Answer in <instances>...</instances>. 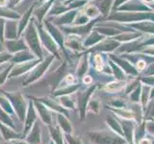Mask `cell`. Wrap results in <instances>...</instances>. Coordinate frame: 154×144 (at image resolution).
<instances>
[{
    "label": "cell",
    "instance_id": "3",
    "mask_svg": "<svg viewBox=\"0 0 154 144\" xmlns=\"http://www.w3.org/2000/svg\"><path fill=\"white\" fill-rule=\"evenodd\" d=\"M35 120H36L35 110H34L33 107L30 105V109L28 110V113H27V117H26V121H25V126H24V134H25V136L31 130L33 125L35 124Z\"/></svg>",
    "mask_w": 154,
    "mask_h": 144
},
{
    "label": "cell",
    "instance_id": "4",
    "mask_svg": "<svg viewBox=\"0 0 154 144\" xmlns=\"http://www.w3.org/2000/svg\"><path fill=\"white\" fill-rule=\"evenodd\" d=\"M38 112H40V116L42 118V120L45 124H50V115L48 114V112H46V109L45 107H43V106H38Z\"/></svg>",
    "mask_w": 154,
    "mask_h": 144
},
{
    "label": "cell",
    "instance_id": "15",
    "mask_svg": "<svg viewBox=\"0 0 154 144\" xmlns=\"http://www.w3.org/2000/svg\"><path fill=\"white\" fill-rule=\"evenodd\" d=\"M146 2H151V1H153V0H144Z\"/></svg>",
    "mask_w": 154,
    "mask_h": 144
},
{
    "label": "cell",
    "instance_id": "7",
    "mask_svg": "<svg viewBox=\"0 0 154 144\" xmlns=\"http://www.w3.org/2000/svg\"><path fill=\"white\" fill-rule=\"evenodd\" d=\"M11 142L13 144H30V143H28L27 141H23V140H21V139H19V138L14 139V140H12Z\"/></svg>",
    "mask_w": 154,
    "mask_h": 144
},
{
    "label": "cell",
    "instance_id": "5",
    "mask_svg": "<svg viewBox=\"0 0 154 144\" xmlns=\"http://www.w3.org/2000/svg\"><path fill=\"white\" fill-rule=\"evenodd\" d=\"M124 84L123 83H112V84H109L107 86H106V89L108 90H119V89H122L123 88Z\"/></svg>",
    "mask_w": 154,
    "mask_h": 144
},
{
    "label": "cell",
    "instance_id": "10",
    "mask_svg": "<svg viewBox=\"0 0 154 144\" xmlns=\"http://www.w3.org/2000/svg\"><path fill=\"white\" fill-rule=\"evenodd\" d=\"M83 81H84V83H85V84H90L91 82V78L90 76H87V77H85Z\"/></svg>",
    "mask_w": 154,
    "mask_h": 144
},
{
    "label": "cell",
    "instance_id": "13",
    "mask_svg": "<svg viewBox=\"0 0 154 144\" xmlns=\"http://www.w3.org/2000/svg\"><path fill=\"white\" fill-rule=\"evenodd\" d=\"M96 69H97L98 71L102 70V64H97V66H96Z\"/></svg>",
    "mask_w": 154,
    "mask_h": 144
},
{
    "label": "cell",
    "instance_id": "9",
    "mask_svg": "<svg viewBox=\"0 0 154 144\" xmlns=\"http://www.w3.org/2000/svg\"><path fill=\"white\" fill-rule=\"evenodd\" d=\"M94 59H95V62H96V64H102V62H101V58H100L99 55H96Z\"/></svg>",
    "mask_w": 154,
    "mask_h": 144
},
{
    "label": "cell",
    "instance_id": "1",
    "mask_svg": "<svg viewBox=\"0 0 154 144\" xmlns=\"http://www.w3.org/2000/svg\"><path fill=\"white\" fill-rule=\"evenodd\" d=\"M26 141L30 144H38L41 141V128L38 123H35L29 131L26 136Z\"/></svg>",
    "mask_w": 154,
    "mask_h": 144
},
{
    "label": "cell",
    "instance_id": "14",
    "mask_svg": "<svg viewBox=\"0 0 154 144\" xmlns=\"http://www.w3.org/2000/svg\"><path fill=\"white\" fill-rule=\"evenodd\" d=\"M6 3V0H0V5H4Z\"/></svg>",
    "mask_w": 154,
    "mask_h": 144
},
{
    "label": "cell",
    "instance_id": "2",
    "mask_svg": "<svg viewBox=\"0 0 154 144\" xmlns=\"http://www.w3.org/2000/svg\"><path fill=\"white\" fill-rule=\"evenodd\" d=\"M0 133H1L2 137L7 141H12L14 139L19 138V136L16 133V131H14V129L1 122H0Z\"/></svg>",
    "mask_w": 154,
    "mask_h": 144
},
{
    "label": "cell",
    "instance_id": "17",
    "mask_svg": "<svg viewBox=\"0 0 154 144\" xmlns=\"http://www.w3.org/2000/svg\"><path fill=\"white\" fill-rule=\"evenodd\" d=\"M50 144H54V143H50Z\"/></svg>",
    "mask_w": 154,
    "mask_h": 144
},
{
    "label": "cell",
    "instance_id": "6",
    "mask_svg": "<svg viewBox=\"0 0 154 144\" xmlns=\"http://www.w3.org/2000/svg\"><path fill=\"white\" fill-rule=\"evenodd\" d=\"M50 134H51V136L53 137V140H54L57 144H61L60 140H59V137H60V133L58 130L56 129H53L50 128Z\"/></svg>",
    "mask_w": 154,
    "mask_h": 144
},
{
    "label": "cell",
    "instance_id": "16",
    "mask_svg": "<svg viewBox=\"0 0 154 144\" xmlns=\"http://www.w3.org/2000/svg\"><path fill=\"white\" fill-rule=\"evenodd\" d=\"M5 144H13V143H12L11 141H9V142H7V143H5Z\"/></svg>",
    "mask_w": 154,
    "mask_h": 144
},
{
    "label": "cell",
    "instance_id": "11",
    "mask_svg": "<svg viewBox=\"0 0 154 144\" xmlns=\"http://www.w3.org/2000/svg\"><path fill=\"white\" fill-rule=\"evenodd\" d=\"M73 81H74V79H73V77H72L71 75L66 77V82H67V83H72Z\"/></svg>",
    "mask_w": 154,
    "mask_h": 144
},
{
    "label": "cell",
    "instance_id": "8",
    "mask_svg": "<svg viewBox=\"0 0 154 144\" xmlns=\"http://www.w3.org/2000/svg\"><path fill=\"white\" fill-rule=\"evenodd\" d=\"M137 67H138L139 69H141V70L144 69V67H146V62H144L143 61L139 62H138V64H137Z\"/></svg>",
    "mask_w": 154,
    "mask_h": 144
},
{
    "label": "cell",
    "instance_id": "12",
    "mask_svg": "<svg viewBox=\"0 0 154 144\" xmlns=\"http://www.w3.org/2000/svg\"><path fill=\"white\" fill-rule=\"evenodd\" d=\"M141 144H150V141L147 140V139H143V140H141Z\"/></svg>",
    "mask_w": 154,
    "mask_h": 144
}]
</instances>
